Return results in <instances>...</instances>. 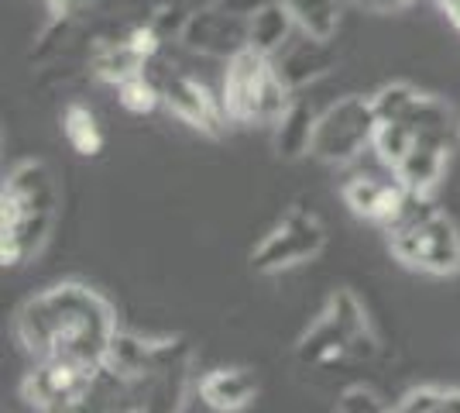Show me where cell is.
Segmentation results:
<instances>
[{
    "instance_id": "6da1fadb",
    "label": "cell",
    "mask_w": 460,
    "mask_h": 413,
    "mask_svg": "<svg viewBox=\"0 0 460 413\" xmlns=\"http://www.w3.org/2000/svg\"><path fill=\"white\" fill-rule=\"evenodd\" d=\"M14 331L24 352L35 358L62 355L86 365H100L120 328L107 296L90 290L86 283L69 279L24 300V307L14 317Z\"/></svg>"
},
{
    "instance_id": "7a4b0ae2",
    "label": "cell",
    "mask_w": 460,
    "mask_h": 413,
    "mask_svg": "<svg viewBox=\"0 0 460 413\" xmlns=\"http://www.w3.org/2000/svg\"><path fill=\"white\" fill-rule=\"evenodd\" d=\"M58 190L52 169L41 158L18 162L0 190V262L21 269L45 248L56 228Z\"/></svg>"
},
{
    "instance_id": "3957f363",
    "label": "cell",
    "mask_w": 460,
    "mask_h": 413,
    "mask_svg": "<svg viewBox=\"0 0 460 413\" xmlns=\"http://www.w3.org/2000/svg\"><path fill=\"white\" fill-rule=\"evenodd\" d=\"M392 256L405 269L426 275H454L460 273V231L447 214H429L416 224L385 228Z\"/></svg>"
},
{
    "instance_id": "277c9868",
    "label": "cell",
    "mask_w": 460,
    "mask_h": 413,
    "mask_svg": "<svg viewBox=\"0 0 460 413\" xmlns=\"http://www.w3.org/2000/svg\"><path fill=\"white\" fill-rule=\"evenodd\" d=\"M323 245H326L323 220L313 214L309 207L296 203V207H288L286 217L271 228L269 235L254 245L251 269L258 275L288 273V269H296L303 262H313V258L323 252Z\"/></svg>"
},
{
    "instance_id": "5b68a950",
    "label": "cell",
    "mask_w": 460,
    "mask_h": 413,
    "mask_svg": "<svg viewBox=\"0 0 460 413\" xmlns=\"http://www.w3.org/2000/svg\"><path fill=\"white\" fill-rule=\"evenodd\" d=\"M93 373L96 365H86L76 358H62V355L35 358V369L21 382V396H24L28 407L45 413L86 410Z\"/></svg>"
},
{
    "instance_id": "8992f818",
    "label": "cell",
    "mask_w": 460,
    "mask_h": 413,
    "mask_svg": "<svg viewBox=\"0 0 460 413\" xmlns=\"http://www.w3.org/2000/svg\"><path fill=\"white\" fill-rule=\"evenodd\" d=\"M375 128H378V114L371 97H344L330 103L320 114V128H316V145L313 156L330 162V166H347L371 148L375 141Z\"/></svg>"
},
{
    "instance_id": "52a82bcc",
    "label": "cell",
    "mask_w": 460,
    "mask_h": 413,
    "mask_svg": "<svg viewBox=\"0 0 460 413\" xmlns=\"http://www.w3.org/2000/svg\"><path fill=\"white\" fill-rule=\"evenodd\" d=\"M162 86V103L172 111L182 124L196 128L199 135L220 138L224 124H227V111H224V100L213 97L210 86L192 79L182 69H165L162 76H152Z\"/></svg>"
},
{
    "instance_id": "ba28073f",
    "label": "cell",
    "mask_w": 460,
    "mask_h": 413,
    "mask_svg": "<svg viewBox=\"0 0 460 413\" xmlns=\"http://www.w3.org/2000/svg\"><path fill=\"white\" fill-rule=\"evenodd\" d=\"M248 31L251 18L230 14L224 7H203V11H192L190 14L179 41H182V49H190L196 56L227 62L237 52L248 49Z\"/></svg>"
},
{
    "instance_id": "9c48e42d",
    "label": "cell",
    "mask_w": 460,
    "mask_h": 413,
    "mask_svg": "<svg viewBox=\"0 0 460 413\" xmlns=\"http://www.w3.org/2000/svg\"><path fill=\"white\" fill-rule=\"evenodd\" d=\"M269 66H271L269 56H261L254 49H244L234 59H227L220 100H224V111H227L230 121L254 124V103H258V90H261V79L269 73Z\"/></svg>"
},
{
    "instance_id": "30bf717a",
    "label": "cell",
    "mask_w": 460,
    "mask_h": 413,
    "mask_svg": "<svg viewBox=\"0 0 460 413\" xmlns=\"http://www.w3.org/2000/svg\"><path fill=\"white\" fill-rule=\"evenodd\" d=\"M344 203L354 211L358 217H365V220H375V224H388L392 217L402 211L405 197H409V190H405L399 179H375V176H354L344 183Z\"/></svg>"
},
{
    "instance_id": "8fae6325",
    "label": "cell",
    "mask_w": 460,
    "mask_h": 413,
    "mask_svg": "<svg viewBox=\"0 0 460 413\" xmlns=\"http://www.w3.org/2000/svg\"><path fill=\"white\" fill-rule=\"evenodd\" d=\"M271 62H275L279 76L286 79L292 90H299V86H306V83H313V79L326 76V73L337 66V56H333L330 41L303 35L299 41H288L286 49H282Z\"/></svg>"
},
{
    "instance_id": "7c38bea8",
    "label": "cell",
    "mask_w": 460,
    "mask_h": 413,
    "mask_svg": "<svg viewBox=\"0 0 460 413\" xmlns=\"http://www.w3.org/2000/svg\"><path fill=\"white\" fill-rule=\"evenodd\" d=\"M454 148H447L440 141H429V138H416V145L405 152V158L392 169V176L402 183L409 193H422V197H433V190L440 186L443 169H447V156Z\"/></svg>"
},
{
    "instance_id": "4fadbf2b",
    "label": "cell",
    "mask_w": 460,
    "mask_h": 413,
    "mask_svg": "<svg viewBox=\"0 0 460 413\" xmlns=\"http://www.w3.org/2000/svg\"><path fill=\"white\" fill-rule=\"evenodd\" d=\"M271 128H275V135H271L275 156L286 158V162H299V158L313 156L316 128H320V111L309 100H292L288 111Z\"/></svg>"
},
{
    "instance_id": "5bb4252c",
    "label": "cell",
    "mask_w": 460,
    "mask_h": 413,
    "mask_svg": "<svg viewBox=\"0 0 460 413\" xmlns=\"http://www.w3.org/2000/svg\"><path fill=\"white\" fill-rule=\"evenodd\" d=\"M148 69V59L128 41V35H93L90 39V73L111 86Z\"/></svg>"
},
{
    "instance_id": "9a60e30c",
    "label": "cell",
    "mask_w": 460,
    "mask_h": 413,
    "mask_svg": "<svg viewBox=\"0 0 460 413\" xmlns=\"http://www.w3.org/2000/svg\"><path fill=\"white\" fill-rule=\"evenodd\" d=\"M323 314H330V320L347 335V341H350V358L367 362V358L378 355V335H375V328L367 320L361 300L350 293V290H333L330 300H326Z\"/></svg>"
},
{
    "instance_id": "2e32d148",
    "label": "cell",
    "mask_w": 460,
    "mask_h": 413,
    "mask_svg": "<svg viewBox=\"0 0 460 413\" xmlns=\"http://www.w3.org/2000/svg\"><path fill=\"white\" fill-rule=\"evenodd\" d=\"M254 396H258L254 375H251L248 369H237V365H230V369H213V373H207L199 379V400H203L207 410L237 413V410H244V407H251Z\"/></svg>"
},
{
    "instance_id": "e0dca14e",
    "label": "cell",
    "mask_w": 460,
    "mask_h": 413,
    "mask_svg": "<svg viewBox=\"0 0 460 413\" xmlns=\"http://www.w3.org/2000/svg\"><path fill=\"white\" fill-rule=\"evenodd\" d=\"M296 14L288 11L286 0H269L258 14H251V31H248V49L261 52L275 59L282 49H286L292 35H296Z\"/></svg>"
},
{
    "instance_id": "ac0fdd59",
    "label": "cell",
    "mask_w": 460,
    "mask_h": 413,
    "mask_svg": "<svg viewBox=\"0 0 460 413\" xmlns=\"http://www.w3.org/2000/svg\"><path fill=\"white\" fill-rule=\"evenodd\" d=\"M296 355H299V362L309 365V369H326V365H337V362L350 358V341L330 320V314H320L313 320V328H309L306 335L299 337Z\"/></svg>"
},
{
    "instance_id": "d6986e66",
    "label": "cell",
    "mask_w": 460,
    "mask_h": 413,
    "mask_svg": "<svg viewBox=\"0 0 460 413\" xmlns=\"http://www.w3.org/2000/svg\"><path fill=\"white\" fill-rule=\"evenodd\" d=\"M288 11L296 14V24L303 35L330 41L341 28V11L344 0H286Z\"/></svg>"
},
{
    "instance_id": "ffe728a7",
    "label": "cell",
    "mask_w": 460,
    "mask_h": 413,
    "mask_svg": "<svg viewBox=\"0 0 460 413\" xmlns=\"http://www.w3.org/2000/svg\"><path fill=\"white\" fill-rule=\"evenodd\" d=\"M62 135L79 156H100V148H103V131L86 103H69L62 111Z\"/></svg>"
},
{
    "instance_id": "44dd1931",
    "label": "cell",
    "mask_w": 460,
    "mask_h": 413,
    "mask_svg": "<svg viewBox=\"0 0 460 413\" xmlns=\"http://www.w3.org/2000/svg\"><path fill=\"white\" fill-rule=\"evenodd\" d=\"M412 145H416V131L405 121H378L371 148H375V156L382 158L388 169H395Z\"/></svg>"
},
{
    "instance_id": "7402d4cb",
    "label": "cell",
    "mask_w": 460,
    "mask_h": 413,
    "mask_svg": "<svg viewBox=\"0 0 460 413\" xmlns=\"http://www.w3.org/2000/svg\"><path fill=\"white\" fill-rule=\"evenodd\" d=\"M117 100H120V107L131 111V114H152L155 107L162 103V86H158L148 73H137V76L124 79V83L117 86Z\"/></svg>"
},
{
    "instance_id": "603a6c76",
    "label": "cell",
    "mask_w": 460,
    "mask_h": 413,
    "mask_svg": "<svg viewBox=\"0 0 460 413\" xmlns=\"http://www.w3.org/2000/svg\"><path fill=\"white\" fill-rule=\"evenodd\" d=\"M422 94L412 86V83H385L382 90L371 97V103H375V114H378V121H402L412 107H416V100H420Z\"/></svg>"
},
{
    "instance_id": "cb8c5ba5",
    "label": "cell",
    "mask_w": 460,
    "mask_h": 413,
    "mask_svg": "<svg viewBox=\"0 0 460 413\" xmlns=\"http://www.w3.org/2000/svg\"><path fill=\"white\" fill-rule=\"evenodd\" d=\"M337 410L341 413H382V410H388V403L382 400L378 390L358 382V386H347L344 393L337 396Z\"/></svg>"
},
{
    "instance_id": "d4e9b609",
    "label": "cell",
    "mask_w": 460,
    "mask_h": 413,
    "mask_svg": "<svg viewBox=\"0 0 460 413\" xmlns=\"http://www.w3.org/2000/svg\"><path fill=\"white\" fill-rule=\"evenodd\" d=\"M443 396H447V390H440V386H420V390H409L395 410H402V413H443Z\"/></svg>"
},
{
    "instance_id": "484cf974",
    "label": "cell",
    "mask_w": 460,
    "mask_h": 413,
    "mask_svg": "<svg viewBox=\"0 0 460 413\" xmlns=\"http://www.w3.org/2000/svg\"><path fill=\"white\" fill-rule=\"evenodd\" d=\"M409 0H344V7H358V11H371V14H392L402 11Z\"/></svg>"
},
{
    "instance_id": "4316f807",
    "label": "cell",
    "mask_w": 460,
    "mask_h": 413,
    "mask_svg": "<svg viewBox=\"0 0 460 413\" xmlns=\"http://www.w3.org/2000/svg\"><path fill=\"white\" fill-rule=\"evenodd\" d=\"M443 413H460V390H447V396H443Z\"/></svg>"
},
{
    "instance_id": "83f0119b",
    "label": "cell",
    "mask_w": 460,
    "mask_h": 413,
    "mask_svg": "<svg viewBox=\"0 0 460 413\" xmlns=\"http://www.w3.org/2000/svg\"><path fill=\"white\" fill-rule=\"evenodd\" d=\"M440 7L447 11V18H450L460 28V0H440Z\"/></svg>"
},
{
    "instance_id": "f1b7e54d",
    "label": "cell",
    "mask_w": 460,
    "mask_h": 413,
    "mask_svg": "<svg viewBox=\"0 0 460 413\" xmlns=\"http://www.w3.org/2000/svg\"><path fill=\"white\" fill-rule=\"evenodd\" d=\"M192 11H203V7H220L224 0H186Z\"/></svg>"
}]
</instances>
